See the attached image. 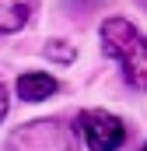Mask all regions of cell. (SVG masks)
<instances>
[{
    "instance_id": "9c48e42d",
    "label": "cell",
    "mask_w": 147,
    "mask_h": 151,
    "mask_svg": "<svg viewBox=\"0 0 147 151\" xmlns=\"http://www.w3.org/2000/svg\"><path fill=\"white\" fill-rule=\"evenodd\" d=\"M140 151H147V144H144V148H140Z\"/></svg>"
},
{
    "instance_id": "8992f818",
    "label": "cell",
    "mask_w": 147,
    "mask_h": 151,
    "mask_svg": "<svg viewBox=\"0 0 147 151\" xmlns=\"http://www.w3.org/2000/svg\"><path fill=\"white\" fill-rule=\"evenodd\" d=\"M46 56H49V60H60V63H70V60H74V46H67V42L56 39V42L46 46Z\"/></svg>"
},
{
    "instance_id": "6da1fadb",
    "label": "cell",
    "mask_w": 147,
    "mask_h": 151,
    "mask_svg": "<svg viewBox=\"0 0 147 151\" xmlns=\"http://www.w3.org/2000/svg\"><path fill=\"white\" fill-rule=\"evenodd\" d=\"M102 49H105V56L119 60L130 88L147 91V39L133 28V21L105 18L102 21Z\"/></svg>"
},
{
    "instance_id": "3957f363",
    "label": "cell",
    "mask_w": 147,
    "mask_h": 151,
    "mask_svg": "<svg viewBox=\"0 0 147 151\" xmlns=\"http://www.w3.org/2000/svg\"><path fill=\"white\" fill-rule=\"evenodd\" d=\"M77 134L84 137V144L91 151H119L126 144L123 119L105 113V109H84L77 116Z\"/></svg>"
},
{
    "instance_id": "ba28073f",
    "label": "cell",
    "mask_w": 147,
    "mask_h": 151,
    "mask_svg": "<svg viewBox=\"0 0 147 151\" xmlns=\"http://www.w3.org/2000/svg\"><path fill=\"white\" fill-rule=\"evenodd\" d=\"M4 116H7V88L0 84V119H4Z\"/></svg>"
},
{
    "instance_id": "52a82bcc",
    "label": "cell",
    "mask_w": 147,
    "mask_h": 151,
    "mask_svg": "<svg viewBox=\"0 0 147 151\" xmlns=\"http://www.w3.org/2000/svg\"><path fill=\"white\" fill-rule=\"evenodd\" d=\"M67 4H70L74 11H88V7H98L102 0H67Z\"/></svg>"
},
{
    "instance_id": "5b68a950",
    "label": "cell",
    "mask_w": 147,
    "mask_h": 151,
    "mask_svg": "<svg viewBox=\"0 0 147 151\" xmlns=\"http://www.w3.org/2000/svg\"><path fill=\"white\" fill-rule=\"evenodd\" d=\"M39 0H0V35H11V32H21L32 14H35Z\"/></svg>"
},
{
    "instance_id": "277c9868",
    "label": "cell",
    "mask_w": 147,
    "mask_h": 151,
    "mask_svg": "<svg viewBox=\"0 0 147 151\" xmlns=\"http://www.w3.org/2000/svg\"><path fill=\"white\" fill-rule=\"evenodd\" d=\"M56 91H60V81L53 74H46V70H28V74L18 77V95L25 102H42V99H49Z\"/></svg>"
},
{
    "instance_id": "7a4b0ae2",
    "label": "cell",
    "mask_w": 147,
    "mask_h": 151,
    "mask_svg": "<svg viewBox=\"0 0 147 151\" xmlns=\"http://www.w3.org/2000/svg\"><path fill=\"white\" fill-rule=\"evenodd\" d=\"M4 151H77V137L70 127L56 123V119H39L25 123L7 137Z\"/></svg>"
}]
</instances>
